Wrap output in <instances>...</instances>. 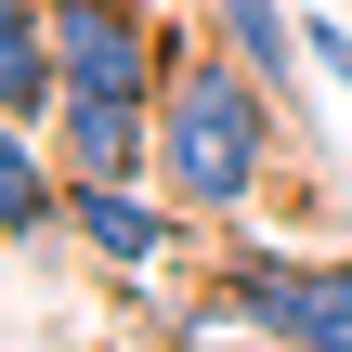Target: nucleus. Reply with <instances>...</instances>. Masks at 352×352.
Listing matches in <instances>:
<instances>
[{
    "label": "nucleus",
    "mask_w": 352,
    "mask_h": 352,
    "mask_svg": "<svg viewBox=\"0 0 352 352\" xmlns=\"http://www.w3.org/2000/svg\"><path fill=\"white\" fill-rule=\"evenodd\" d=\"M52 157H65V183H157V104L144 91H65Z\"/></svg>",
    "instance_id": "obj_5"
},
{
    "label": "nucleus",
    "mask_w": 352,
    "mask_h": 352,
    "mask_svg": "<svg viewBox=\"0 0 352 352\" xmlns=\"http://www.w3.org/2000/svg\"><path fill=\"white\" fill-rule=\"evenodd\" d=\"M287 157H300L287 91H274L261 65H235L222 39H183V65H170V91H157V183H170L196 222H248Z\"/></svg>",
    "instance_id": "obj_1"
},
{
    "label": "nucleus",
    "mask_w": 352,
    "mask_h": 352,
    "mask_svg": "<svg viewBox=\"0 0 352 352\" xmlns=\"http://www.w3.org/2000/svg\"><path fill=\"white\" fill-rule=\"evenodd\" d=\"M314 65H327V78H352V26H340V13H314Z\"/></svg>",
    "instance_id": "obj_9"
},
{
    "label": "nucleus",
    "mask_w": 352,
    "mask_h": 352,
    "mask_svg": "<svg viewBox=\"0 0 352 352\" xmlns=\"http://www.w3.org/2000/svg\"><path fill=\"white\" fill-rule=\"evenodd\" d=\"M183 222L196 209L170 183L157 196L144 183H65V248H91L104 274H183Z\"/></svg>",
    "instance_id": "obj_4"
},
{
    "label": "nucleus",
    "mask_w": 352,
    "mask_h": 352,
    "mask_svg": "<svg viewBox=\"0 0 352 352\" xmlns=\"http://www.w3.org/2000/svg\"><path fill=\"white\" fill-rule=\"evenodd\" d=\"M52 104H65L52 0H0V131H52Z\"/></svg>",
    "instance_id": "obj_6"
},
{
    "label": "nucleus",
    "mask_w": 352,
    "mask_h": 352,
    "mask_svg": "<svg viewBox=\"0 0 352 352\" xmlns=\"http://www.w3.org/2000/svg\"><path fill=\"white\" fill-rule=\"evenodd\" d=\"M52 39H65V91H170L183 65V26L157 0H52Z\"/></svg>",
    "instance_id": "obj_3"
},
{
    "label": "nucleus",
    "mask_w": 352,
    "mask_h": 352,
    "mask_svg": "<svg viewBox=\"0 0 352 352\" xmlns=\"http://www.w3.org/2000/svg\"><path fill=\"white\" fill-rule=\"evenodd\" d=\"M209 300L274 352H352V261H300V248H235L209 261Z\"/></svg>",
    "instance_id": "obj_2"
},
{
    "label": "nucleus",
    "mask_w": 352,
    "mask_h": 352,
    "mask_svg": "<svg viewBox=\"0 0 352 352\" xmlns=\"http://www.w3.org/2000/svg\"><path fill=\"white\" fill-rule=\"evenodd\" d=\"M209 39L235 65H261L274 91H300V65H314V13H287V0H209Z\"/></svg>",
    "instance_id": "obj_7"
},
{
    "label": "nucleus",
    "mask_w": 352,
    "mask_h": 352,
    "mask_svg": "<svg viewBox=\"0 0 352 352\" xmlns=\"http://www.w3.org/2000/svg\"><path fill=\"white\" fill-rule=\"evenodd\" d=\"M0 222H13V261L65 248V183L39 170V131H0Z\"/></svg>",
    "instance_id": "obj_8"
}]
</instances>
